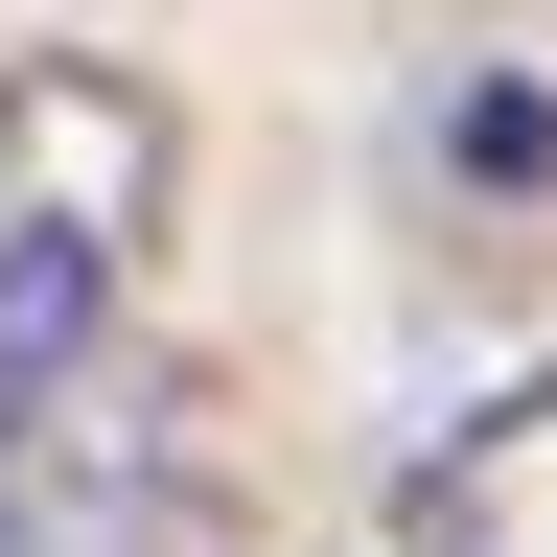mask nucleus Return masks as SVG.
<instances>
[{
	"instance_id": "nucleus-2",
	"label": "nucleus",
	"mask_w": 557,
	"mask_h": 557,
	"mask_svg": "<svg viewBox=\"0 0 557 557\" xmlns=\"http://www.w3.org/2000/svg\"><path fill=\"white\" fill-rule=\"evenodd\" d=\"M0 557H256L233 487H186L163 442H24L0 465Z\"/></svg>"
},
{
	"instance_id": "nucleus-1",
	"label": "nucleus",
	"mask_w": 557,
	"mask_h": 557,
	"mask_svg": "<svg viewBox=\"0 0 557 557\" xmlns=\"http://www.w3.org/2000/svg\"><path fill=\"white\" fill-rule=\"evenodd\" d=\"M139 233H163V94L116 47H24L0 70V465L70 418V372L139 302Z\"/></svg>"
},
{
	"instance_id": "nucleus-4",
	"label": "nucleus",
	"mask_w": 557,
	"mask_h": 557,
	"mask_svg": "<svg viewBox=\"0 0 557 557\" xmlns=\"http://www.w3.org/2000/svg\"><path fill=\"white\" fill-rule=\"evenodd\" d=\"M442 163H487V186H534V163H557V94H534V70H487V94H442Z\"/></svg>"
},
{
	"instance_id": "nucleus-3",
	"label": "nucleus",
	"mask_w": 557,
	"mask_h": 557,
	"mask_svg": "<svg viewBox=\"0 0 557 557\" xmlns=\"http://www.w3.org/2000/svg\"><path fill=\"white\" fill-rule=\"evenodd\" d=\"M395 557H557V372L465 395L442 442L395 465Z\"/></svg>"
}]
</instances>
